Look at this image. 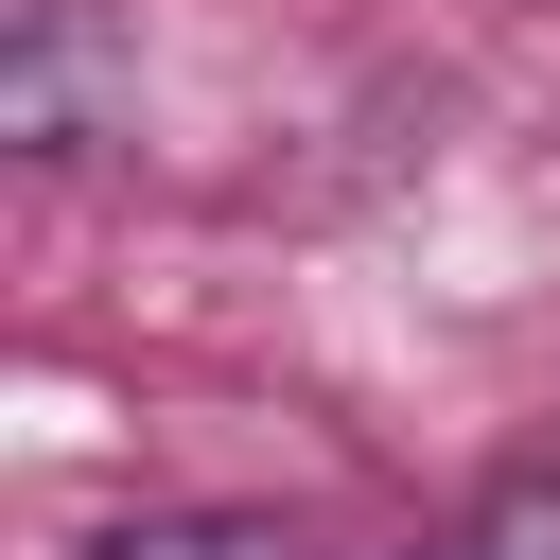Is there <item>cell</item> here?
Instances as JSON below:
<instances>
[{
  "instance_id": "6da1fadb",
  "label": "cell",
  "mask_w": 560,
  "mask_h": 560,
  "mask_svg": "<svg viewBox=\"0 0 560 560\" xmlns=\"http://www.w3.org/2000/svg\"><path fill=\"white\" fill-rule=\"evenodd\" d=\"M88 560H315L280 508H140V525H105Z\"/></svg>"
},
{
  "instance_id": "7a4b0ae2",
  "label": "cell",
  "mask_w": 560,
  "mask_h": 560,
  "mask_svg": "<svg viewBox=\"0 0 560 560\" xmlns=\"http://www.w3.org/2000/svg\"><path fill=\"white\" fill-rule=\"evenodd\" d=\"M0 122H18V158H70V140H88V52H70V18H35V35H18Z\"/></svg>"
},
{
  "instance_id": "3957f363",
  "label": "cell",
  "mask_w": 560,
  "mask_h": 560,
  "mask_svg": "<svg viewBox=\"0 0 560 560\" xmlns=\"http://www.w3.org/2000/svg\"><path fill=\"white\" fill-rule=\"evenodd\" d=\"M420 560H560V472H525V490H490V508H455Z\"/></svg>"
}]
</instances>
